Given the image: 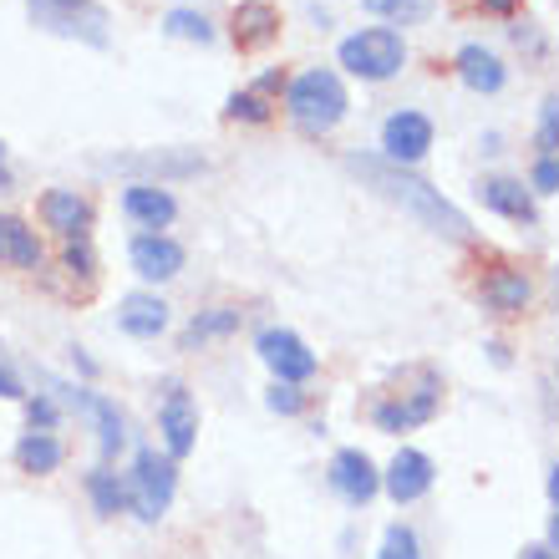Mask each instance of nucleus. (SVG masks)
Masks as SVG:
<instances>
[{"mask_svg": "<svg viewBox=\"0 0 559 559\" xmlns=\"http://www.w3.org/2000/svg\"><path fill=\"white\" fill-rule=\"evenodd\" d=\"M346 168H352L356 178H367L382 199H392L397 209H407L423 229H432V235H442V239H468V219H463V214H457V209L448 204L438 189H427L423 178L402 174V163L371 158V153H352V158H346Z\"/></svg>", "mask_w": 559, "mask_h": 559, "instance_id": "obj_1", "label": "nucleus"}, {"mask_svg": "<svg viewBox=\"0 0 559 559\" xmlns=\"http://www.w3.org/2000/svg\"><path fill=\"white\" fill-rule=\"evenodd\" d=\"M285 112L295 118L300 133H331L341 118H346V87H341L336 72H300L290 82V97H285Z\"/></svg>", "mask_w": 559, "mask_h": 559, "instance_id": "obj_2", "label": "nucleus"}, {"mask_svg": "<svg viewBox=\"0 0 559 559\" xmlns=\"http://www.w3.org/2000/svg\"><path fill=\"white\" fill-rule=\"evenodd\" d=\"M174 488H178L174 457H158L153 448H138L133 473H128V503L138 509V519H143V524H158V519L168 514Z\"/></svg>", "mask_w": 559, "mask_h": 559, "instance_id": "obj_3", "label": "nucleus"}, {"mask_svg": "<svg viewBox=\"0 0 559 559\" xmlns=\"http://www.w3.org/2000/svg\"><path fill=\"white\" fill-rule=\"evenodd\" d=\"M31 21L51 36H72L87 46H107V11L97 0H26Z\"/></svg>", "mask_w": 559, "mask_h": 559, "instance_id": "obj_4", "label": "nucleus"}, {"mask_svg": "<svg viewBox=\"0 0 559 559\" xmlns=\"http://www.w3.org/2000/svg\"><path fill=\"white\" fill-rule=\"evenodd\" d=\"M402 61H407V46H402L397 31H386V26L356 31V36L341 41V67L356 72V76H367V82H386V76H397Z\"/></svg>", "mask_w": 559, "mask_h": 559, "instance_id": "obj_5", "label": "nucleus"}, {"mask_svg": "<svg viewBox=\"0 0 559 559\" xmlns=\"http://www.w3.org/2000/svg\"><path fill=\"white\" fill-rule=\"evenodd\" d=\"M438 407H442V382H438V371H417V386L413 392H397V397H386V402H377V427L382 432H413V427H423V423H432L438 417Z\"/></svg>", "mask_w": 559, "mask_h": 559, "instance_id": "obj_6", "label": "nucleus"}, {"mask_svg": "<svg viewBox=\"0 0 559 559\" xmlns=\"http://www.w3.org/2000/svg\"><path fill=\"white\" fill-rule=\"evenodd\" d=\"M254 352H260V361L275 371V382L300 386L306 377H316V352H310V346L295 336V331H285V325H270V331H260Z\"/></svg>", "mask_w": 559, "mask_h": 559, "instance_id": "obj_7", "label": "nucleus"}, {"mask_svg": "<svg viewBox=\"0 0 559 559\" xmlns=\"http://www.w3.org/2000/svg\"><path fill=\"white\" fill-rule=\"evenodd\" d=\"M158 432H163V448H168V457H189L193 453V432H199V413H193V397L183 392V386H168L158 402Z\"/></svg>", "mask_w": 559, "mask_h": 559, "instance_id": "obj_8", "label": "nucleus"}, {"mask_svg": "<svg viewBox=\"0 0 559 559\" xmlns=\"http://www.w3.org/2000/svg\"><path fill=\"white\" fill-rule=\"evenodd\" d=\"M331 488H336L346 503H371L377 499V488H382V473H377V463H371L361 448H341L336 457H331Z\"/></svg>", "mask_w": 559, "mask_h": 559, "instance_id": "obj_9", "label": "nucleus"}, {"mask_svg": "<svg viewBox=\"0 0 559 559\" xmlns=\"http://www.w3.org/2000/svg\"><path fill=\"white\" fill-rule=\"evenodd\" d=\"M382 488L397 503H417L427 488H432V457L417 453V448H402V453L392 457V468L382 473Z\"/></svg>", "mask_w": 559, "mask_h": 559, "instance_id": "obj_10", "label": "nucleus"}, {"mask_svg": "<svg viewBox=\"0 0 559 559\" xmlns=\"http://www.w3.org/2000/svg\"><path fill=\"white\" fill-rule=\"evenodd\" d=\"M382 147L392 163H417L432 147V122L423 112H397V118H386L382 128Z\"/></svg>", "mask_w": 559, "mask_h": 559, "instance_id": "obj_11", "label": "nucleus"}, {"mask_svg": "<svg viewBox=\"0 0 559 559\" xmlns=\"http://www.w3.org/2000/svg\"><path fill=\"white\" fill-rule=\"evenodd\" d=\"M133 270L143 280H174L183 270V245L168 235H138L133 239Z\"/></svg>", "mask_w": 559, "mask_h": 559, "instance_id": "obj_12", "label": "nucleus"}, {"mask_svg": "<svg viewBox=\"0 0 559 559\" xmlns=\"http://www.w3.org/2000/svg\"><path fill=\"white\" fill-rule=\"evenodd\" d=\"M41 214H46V224L57 229L61 239H87V224H92V209H87V199L82 193H72V189H51L41 199Z\"/></svg>", "mask_w": 559, "mask_h": 559, "instance_id": "obj_13", "label": "nucleus"}, {"mask_svg": "<svg viewBox=\"0 0 559 559\" xmlns=\"http://www.w3.org/2000/svg\"><path fill=\"white\" fill-rule=\"evenodd\" d=\"M530 275L524 270H493V275H484V306L493 310V316H519V310L530 306Z\"/></svg>", "mask_w": 559, "mask_h": 559, "instance_id": "obj_14", "label": "nucleus"}, {"mask_svg": "<svg viewBox=\"0 0 559 559\" xmlns=\"http://www.w3.org/2000/svg\"><path fill=\"white\" fill-rule=\"evenodd\" d=\"M478 199H484L493 214H503V219L514 224H534L539 214H534V199L524 183H514V178H488V183H478Z\"/></svg>", "mask_w": 559, "mask_h": 559, "instance_id": "obj_15", "label": "nucleus"}, {"mask_svg": "<svg viewBox=\"0 0 559 559\" xmlns=\"http://www.w3.org/2000/svg\"><path fill=\"white\" fill-rule=\"evenodd\" d=\"M118 325L128 331V336L147 341V336H158L163 325H168V306H163L158 295H122V306H118Z\"/></svg>", "mask_w": 559, "mask_h": 559, "instance_id": "obj_16", "label": "nucleus"}, {"mask_svg": "<svg viewBox=\"0 0 559 559\" xmlns=\"http://www.w3.org/2000/svg\"><path fill=\"white\" fill-rule=\"evenodd\" d=\"M122 209H128L138 224H147V229H163V224H174V214H178L174 193L153 189V183H133V189L122 193Z\"/></svg>", "mask_w": 559, "mask_h": 559, "instance_id": "obj_17", "label": "nucleus"}, {"mask_svg": "<svg viewBox=\"0 0 559 559\" xmlns=\"http://www.w3.org/2000/svg\"><path fill=\"white\" fill-rule=\"evenodd\" d=\"M0 260H5V265H21V270L41 265V239L31 235L21 219H11V214H0Z\"/></svg>", "mask_w": 559, "mask_h": 559, "instance_id": "obj_18", "label": "nucleus"}, {"mask_svg": "<svg viewBox=\"0 0 559 559\" xmlns=\"http://www.w3.org/2000/svg\"><path fill=\"white\" fill-rule=\"evenodd\" d=\"M76 413H87L92 423H97V442H103V453H118L122 442H128V423H122L118 402L97 397V392H82V407Z\"/></svg>", "mask_w": 559, "mask_h": 559, "instance_id": "obj_19", "label": "nucleus"}, {"mask_svg": "<svg viewBox=\"0 0 559 559\" xmlns=\"http://www.w3.org/2000/svg\"><path fill=\"white\" fill-rule=\"evenodd\" d=\"M275 31H280V15H275V5H265V0H245V5L235 11L239 46H270L275 41Z\"/></svg>", "mask_w": 559, "mask_h": 559, "instance_id": "obj_20", "label": "nucleus"}, {"mask_svg": "<svg viewBox=\"0 0 559 559\" xmlns=\"http://www.w3.org/2000/svg\"><path fill=\"white\" fill-rule=\"evenodd\" d=\"M457 76L468 82L473 92H499L503 87V61L484 46H463L457 51Z\"/></svg>", "mask_w": 559, "mask_h": 559, "instance_id": "obj_21", "label": "nucleus"}, {"mask_svg": "<svg viewBox=\"0 0 559 559\" xmlns=\"http://www.w3.org/2000/svg\"><path fill=\"white\" fill-rule=\"evenodd\" d=\"M61 457H67V448H61L51 432H26V438L15 442V463H21V473H57Z\"/></svg>", "mask_w": 559, "mask_h": 559, "instance_id": "obj_22", "label": "nucleus"}, {"mask_svg": "<svg viewBox=\"0 0 559 559\" xmlns=\"http://www.w3.org/2000/svg\"><path fill=\"white\" fill-rule=\"evenodd\" d=\"M87 493H92V503H97V514L103 519H112V514L128 509V484H122L118 473H107V468L87 473Z\"/></svg>", "mask_w": 559, "mask_h": 559, "instance_id": "obj_23", "label": "nucleus"}, {"mask_svg": "<svg viewBox=\"0 0 559 559\" xmlns=\"http://www.w3.org/2000/svg\"><path fill=\"white\" fill-rule=\"evenodd\" d=\"M275 87H280V72L260 76V87H250V92H235V97H229V118L265 122L270 118V92H275Z\"/></svg>", "mask_w": 559, "mask_h": 559, "instance_id": "obj_24", "label": "nucleus"}, {"mask_svg": "<svg viewBox=\"0 0 559 559\" xmlns=\"http://www.w3.org/2000/svg\"><path fill=\"white\" fill-rule=\"evenodd\" d=\"M229 331H239V310H235V306H219V310H204V316H193L189 331H183V341H189V346H204V341L229 336Z\"/></svg>", "mask_w": 559, "mask_h": 559, "instance_id": "obj_25", "label": "nucleus"}, {"mask_svg": "<svg viewBox=\"0 0 559 559\" xmlns=\"http://www.w3.org/2000/svg\"><path fill=\"white\" fill-rule=\"evenodd\" d=\"M163 31H168V36H178V41H214V26H209L204 15L199 11H168L163 15Z\"/></svg>", "mask_w": 559, "mask_h": 559, "instance_id": "obj_26", "label": "nucleus"}, {"mask_svg": "<svg viewBox=\"0 0 559 559\" xmlns=\"http://www.w3.org/2000/svg\"><path fill=\"white\" fill-rule=\"evenodd\" d=\"M377 559H423V545H417V534L407 524H392L382 534V555Z\"/></svg>", "mask_w": 559, "mask_h": 559, "instance_id": "obj_27", "label": "nucleus"}, {"mask_svg": "<svg viewBox=\"0 0 559 559\" xmlns=\"http://www.w3.org/2000/svg\"><path fill=\"white\" fill-rule=\"evenodd\" d=\"M265 402H270V413H280V417L306 413V392H300V386H290V382H275L265 392Z\"/></svg>", "mask_w": 559, "mask_h": 559, "instance_id": "obj_28", "label": "nucleus"}, {"mask_svg": "<svg viewBox=\"0 0 559 559\" xmlns=\"http://www.w3.org/2000/svg\"><path fill=\"white\" fill-rule=\"evenodd\" d=\"M559 153V97H549L545 112H539V158H555Z\"/></svg>", "mask_w": 559, "mask_h": 559, "instance_id": "obj_29", "label": "nucleus"}, {"mask_svg": "<svg viewBox=\"0 0 559 559\" xmlns=\"http://www.w3.org/2000/svg\"><path fill=\"white\" fill-rule=\"evenodd\" d=\"M26 417H31V432H51V427H57V402H51V397H31Z\"/></svg>", "mask_w": 559, "mask_h": 559, "instance_id": "obj_30", "label": "nucleus"}, {"mask_svg": "<svg viewBox=\"0 0 559 559\" xmlns=\"http://www.w3.org/2000/svg\"><path fill=\"white\" fill-rule=\"evenodd\" d=\"M534 189H539V193H559V158H539V163H534Z\"/></svg>", "mask_w": 559, "mask_h": 559, "instance_id": "obj_31", "label": "nucleus"}, {"mask_svg": "<svg viewBox=\"0 0 559 559\" xmlns=\"http://www.w3.org/2000/svg\"><path fill=\"white\" fill-rule=\"evenodd\" d=\"M67 270H72V275H92V250H87V239H67Z\"/></svg>", "mask_w": 559, "mask_h": 559, "instance_id": "obj_32", "label": "nucleus"}, {"mask_svg": "<svg viewBox=\"0 0 559 559\" xmlns=\"http://www.w3.org/2000/svg\"><path fill=\"white\" fill-rule=\"evenodd\" d=\"M0 397H21V382H15L5 367H0Z\"/></svg>", "mask_w": 559, "mask_h": 559, "instance_id": "obj_33", "label": "nucleus"}, {"mask_svg": "<svg viewBox=\"0 0 559 559\" xmlns=\"http://www.w3.org/2000/svg\"><path fill=\"white\" fill-rule=\"evenodd\" d=\"M519 559H559V555H555V549H549V545H530V549H524V555H519Z\"/></svg>", "mask_w": 559, "mask_h": 559, "instance_id": "obj_34", "label": "nucleus"}, {"mask_svg": "<svg viewBox=\"0 0 559 559\" xmlns=\"http://www.w3.org/2000/svg\"><path fill=\"white\" fill-rule=\"evenodd\" d=\"M514 5H519V0H484V11H493V15H509Z\"/></svg>", "mask_w": 559, "mask_h": 559, "instance_id": "obj_35", "label": "nucleus"}, {"mask_svg": "<svg viewBox=\"0 0 559 559\" xmlns=\"http://www.w3.org/2000/svg\"><path fill=\"white\" fill-rule=\"evenodd\" d=\"M549 499H555V509H559V463L549 468Z\"/></svg>", "mask_w": 559, "mask_h": 559, "instance_id": "obj_36", "label": "nucleus"}, {"mask_svg": "<svg viewBox=\"0 0 559 559\" xmlns=\"http://www.w3.org/2000/svg\"><path fill=\"white\" fill-rule=\"evenodd\" d=\"M549 549H555V555H559V514L549 519Z\"/></svg>", "mask_w": 559, "mask_h": 559, "instance_id": "obj_37", "label": "nucleus"}, {"mask_svg": "<svg viewBox=\"0 0 559 559\" xmlns=\"http://www.w3.org/2000/svg\"><path fill=\"white\" fill-rule=\"evenodd\" d=\"M367 5H371V11H397L402 0H367Z\"/></svg>", "mask_w": 559, "mask_h": 559, "instance_id": "obj_38", "label": "nucleus"}, {"mask_svg": "<svg viewBox=\"0 0 559 559\" xmlns=\"http://www.w3.org/2000/svg\"><path fill=\"white\" fill-rule=\"evenodd\" d=\"M11 189V174H5V163H0V193Z\"/></svg>", "mask_w": 559, "mask_h": 559, "instance_id": "obj_39", "label": "nucleus"}, {"mask_svg": "<svg viewBox=\"0 0 559 559\" xmlns=\"http://www.w3.org/2000/svg\"><path fill=\"white\" fill-rule=\"evenodd\" d=\"M0 158H5V143H0Z\"/></svg>", "mask_w": 559, "mask_h": 559, "instance_id": "obj_40", "label": "nucleus"}, {"mask_svg": "<svg viewBox=\"0 0 559 559\" xmlns=\"http://www.w3.org/2000/svg\"><path fill=\"white\" fill-rule=\"evenodd\" d=\"M555 280H559V265H555Z\"/></svg>", "mask_w": 559, "mask_h": 559, "instance_id": "obj_41", "label": "nucleus"}]
</instances>
